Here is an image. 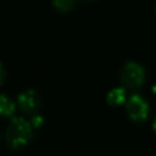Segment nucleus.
Listing matches in <instances>:
<instances>
[{
  "instance_id": "1",
  "label": "nucleus",
  "mask_w": 156,
  "mask_h": 156,
  "mask_svg": "<svg viewBox=\"0 0 156 156\" xmlns=\"http://www.w3.org/2000/svg\"><path fill=\"white\" fill-rule=\"evenodd\" d=\"M32 127L24 118L15 117L11 119L6 130V140L12 149L26 146L32 139Z\"/></svg>"
},
{
  "instance_id": "2",
  "label": "nucleus",
  "mask_w": 156,
  "mask_h": 156,
  "mask_svg": "<svg viewBox=\"0 0 156 156\" xmlns=\"http://www.w3.org/2000/svg\"><path fill=\"white\" fill-rule=\"evenodd\" d=\"M121 79L126 87L130 89H136L144 83L145 79L144 68L136 62H128L124 65L121 72Z\"/></svg>"
},
{
  "instance_id": "3",
  "label": "nucleus",
  "mask_w": 156,
  "mask_h": 156,
  "mask_svg": "<svg viewBox=\"0 0 156 156\" xmlns=\"http://www.w3.org/2000/svg\"><path fill=\"white\" fill-rule=\"evenodd\" d=\"M127 112L133 121L141 122L147 117V113H149L147 102L140 95L134 94L129 98L127 102Z\"/></svg>"
},
{
  "instance_id": "4",
  "label": "nucleus",
  "mask_w": 156,
  "mask_h": 156,
  "mask_svg": "<svg viewBox=\"0 0 156 156\" xmlns=\"http://www.w3.org/2000/svg\"><path fill=\"white\" fill-rule=\"evenodd\" d=\"M39 104H40L39 95L33 89L24 90L18 95V105H20L21 110L24 112H28V113L34 112L38 108Z\"/></svg>"
},
{
  "instance_id": "5",
  "label": "nucleus",
  "mask_w": 156,
  "mask_h": 156,
  "mask_svg": "<svg viewBox=\"0 0 156 156\" xmlns=\"http://www.w3.org/2000/svg\"><path fill=\"white\" fill-rule=\"evenodd\" d=\"M106 100L112 106L121 105L126 100V90L123 88H115V89H112L107 93Z\"/></svg>"
},
{
  "instance_id": "6",
  "label": "nucleus",
  "mask_w": 156,
  "mask_h": 156,
  "mask_svg": "<svg viewBox=\"0 0 156 156\" xmlns=\"http://www.w3.org/2000/svg\"><path fill=\"white\" fill-rule=\"evenodd\" d=\"M15 112V104L5 95H0V116H11Z\"/></svg>"
},
{
  "instance_id": "7",
  "label": "nucleus",
  "mask_w": 156,
  "mask_h": 156,
  "mask_svg": "<svg viewBox=\"0 0 156 156\" xmlns=\"http://www.w3.org/2000/svg\"><path fill=\"white\" fill-rule=\"evenodd\" d=\"M76 0H52L54 6L60 11H68L73 7Z\"/></svg>"
},
{
  "instance_id": "8",
  "label": "nucleus",
  "mask_w": 156,
  "mask_h": 156,
  "mask_svg": "<svg viewBox=\"0 0 156 156\" xmlns=\"http://www.w3.org/2000/svg\"><path fill=\"white\" fill-rule=\"evenodd\" d=\"M32 123L34 127H40L43 123H44V118L40 116V115H35L33 118H32Z\"/></svg>"
},
{
  "instance_id": "9",
  "label": "nucleus",
  "mask_w": 156,
  "mask_h": 156,
  "mask_svg": "<svg viewBox=\"0 0 156 156\" xmlns=\"http://www.w3.org/2000/svg\"><path fill=\"white\" fill-rule=\"evenodd\" d=\"M4 78H5V71H4V68H2V66H1V63H0V84L2 83Z\"/></svg>"
},
{
  "instance_id": "10",
  "label": "nucleus",
  "mask_w": 156,
  "mask_h": 156,
  "mask_svg": "<svg viewBox=\"0 0 156 156\" xmlns=\"http://www.w3.org/2000/svg\"><path fill=\"white\" fill-rule=\"evenodd\" d=\"M152 128H154V130L156 132V119L154 121V123H152Z\"/></svg>"
}]
</instances>
